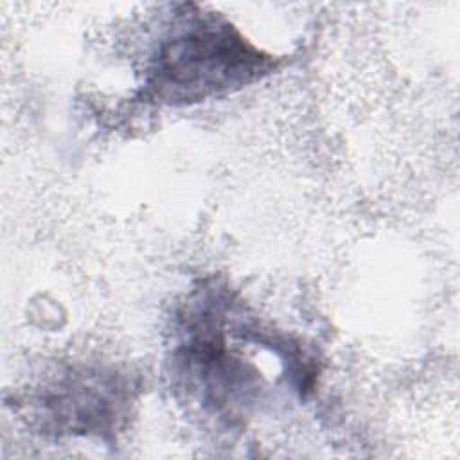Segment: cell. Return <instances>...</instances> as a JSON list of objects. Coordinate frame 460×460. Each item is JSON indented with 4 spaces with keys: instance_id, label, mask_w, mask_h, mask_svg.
Returning <instances> with one entry per match:
<instances>
[{
    "instance_id": "6da1fadb",
    "label": "cell",
    "mask_w": 460,
    "mask_h": 460,
    "mask_svg": "<svg viewBox=\"0 0 460 460\" xmlns=\"http://www.w3.org/2000/svg\"><path fill=\"white\" fill-rule=\"evenodd\" d=\"M266 70V58L228 29H201L167 43L149 86L165 101H196L244 84Z\"/></svg>"
}]
</instances>
